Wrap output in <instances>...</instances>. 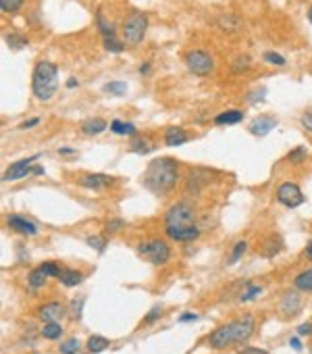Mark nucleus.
Wrapping results in <instances>:
<instances>
[{
	"instance_id": "nucleus-24",
	"label": "nucleus",
	"mask_w": 312,
	"mask_h": 354,
	"mask_svg": "<svg viewBox=\"0 0 312 354\" xmlns=\"http://www.w3.org/2000/svg\"><path fill=\"white\" fill-rule=\"evenodd\" d=\"M296 288L304 290V292H312V269L302 271V273L296 277Z\"/></svg>"
},
{
	"instance_id": "nucleus-51",
	"label": "nucleus",
	"mask_w": 312,
	"mask_h": 354,
	"mask_svg": "<svg viewBox=\"0 0 312 354\" xmlns=\"http://www.w3.org/2000/svg\"><path fill=\"white\" fill-rule=\"evenodd\" d=\"M306 256L312 261V242H310V244H308V248H306Z\"/></svg>"
},
{
	"instance_id": "nucleus-18",
	"label": "nucleus",
	"mask_w": 312,
	"mask_h": 354,
	"mask_svg": "<svg viewBox=\"0 0 312 354\" xmlns=\"http://www.w3.org/2000/svg\"><path fill=\"white\" fill-rule=\"evenodd\" d=\"M239 121H244V113L237 111V109L225 111V113L214 117V123L216 125H233V123H239Z\"/></svg>"
},
{
	"instance_id": "nucleus-34",
	"label": "nucleus",
	"mask_w": 312,
	"mask_h": 354,
	"mask_svg": "<svg viewBox=\"0 0 312 354\" xmlns=\"http://www.w3.org/2000/svg\"><path fill=\"white\" fill-rule=\"evenodd\" d=\"M246 248H248V244H246L244 240H241V242H237V244L233 246V252H231L229 263H231V265H233V263H237V261H239V256L246 252Z\"/></svg>"
},
{
	"instance_id": "nucleus-3",
	"label": "nucleus",
	"mask_w": 312,
	"mask_h": 354,
	"mask_svg": "<svg viewBox=\"0 0 312 354\" xmlns=\"http://www.w3.org/2000/svg\"><path fill=\"white\" fill-rule=\"evenodd\" d=\"M56 88H59V69L50 61H40L33 67V75H31L33 96L46 102L56 94Z\"/></svg>"
},
{
	"instance_id": "nucleus-35",
	"label": "nucleus",
	"mask_w": 312,
	"mask_h": 354,
	"mask_svg": "<svg viewBox=\"0 0 312 354\" xmlns=\"http://www.w3.org/2000/svg\"><path fill=\"white\" fill-rule=\"evenodd\" d=\"M306 157H308V150L304 146H300V148L292 150L290 155H287V159H290L292 163H302V161H306Z\"/></svg>"
},
{
	"instance_id": "nucleus-27",
	"label": "nucleus",
	"mask_w": 312,
	"mask_h": 354,
	"mask_svg": "<svg viewBox=\"0 0 312 354\" xmlns=\"http://www.w3.org/2000/svg\"><path fill=\"white\" fill-rule=\"evenodd\" d=\"M4 42L10 46V48H21V46H27V38L17 35V33H6L4 35Z\"/></svg>"
},
{
	"instance_id": "nucleus-42",
	"label": "nucleus",
	"mask_w": 312,
	"mask_h": 354,
	"mask_svg": "<svg viewBox=\"0 0 312 354\" xmlns=\"http://www.w3.org/2000/svg\"><path fill=\"white\" fill-rule=\"evenodd\" d=\"M123 225H125V221H123V219H112V221H108V225H106V227H108V231H119Z\"/></svg>"
},
{
	"instance_id": "nucleus-11",
	"label": "nucleus",
	"mask_w": 312,
	"mask_h": 354,
	"mask_svg": "<svg viewBox=\"0 0 312 354\" xmlns=\"http://www.w3.org/2000/svg\"><path fill=\"white\" fill-rule=\"evenodd\" d=\"M275 127H277V119H275V117H269V115H260L258 119H254V121L250 123V134H254V136L262 138V136L271 134Z\"/></svg>"
},
{
	"instance_id": "nucleus-44",
	"label": "nucleus",
	"mask_w": 312,
	"mask_h": 354,
	"mask_svg": "<svg viewBox=\"0 0 312 354\" xmlns=\"http://www.w3.org/2000/svg\"><path fill=\"white\" fill-rule=\"evenodd\" d=\"M40 123V119H38V117H33V119H27V121H23L19 127L21 129H29V127H33V125H38Z\"/></svg>"
},
{
	"instance_id": "nucleus-21",
	"label": "nucleus",
	"mask_w": 312,
	"mask_h": 354,
	"mask_svg": "<svg viewBox=\"0 0 312 354\" xmlns=\"http://www.w3.org/2000/svg\"><path fill=\"white\" fill-rule=\"evenodd\" d=\"M46 271L42 269V267H36L33 271H29V275H27V281H29V286L33 288V290H38V288H42L44 283H46Z\"/></svg>"
},
{
	"instance_id": "nucleus-32",
	"label": "nucleus",
	"mask_w": 312,
	"mask_h": 354,
	"mask_svg": "<svg viewBox=\"0 0 312 354\" xmlns=\"http://www.w3.org/2000/svg\"><path fill=\"white\" fill-rule=\"evenodd\" d=\"M129 148H131L133 152H140V155H146V152L150 150V146H148V142H146L144 138H135V140H131V144H129Z\"/></svg>"
},
{
	"instance_id": "nucleus-2",
	"label": "nucleus",
	"mask_w": 312,
	"mask_h": 354,
	"mask_svg": "<svg viewBox=\"0 0 312 354\" xmlns=\"http://www.w3.org/2000/svg\"><path fill=\"white\" fill-rule=\"evenodd\" d=\"M144 183L148 190H152L156 194L169 192L173 185L177 183V163L173 159H158L148 165Z\"/></svg>"
},
{
	"instance_id": "nucleus-38",
	"label": "nucleus",
	"mask_w": 312,
	"mask_h": 354,
	"mask_svg": "<svg viewBox=\"0 0 312 354\" xmlns=\"http://www.w3.org/2000/svg\"><path fill=\"white\" fill-rule=\"evenodd\" d=\"M84 302H86V298H84V296H79L77 300H73V302H71V315H73L75 319L82 317V306H84Z\"/></svg>"
},
{
	"instance_id": "nucleus-41",
	"label": "nucleus",
	"mask_w": 312,
	"mask_h": 354,
	"mask_svg": "<svg viewBox=\"0 0 312 354\" xmlns=\"http://www.w3.org/2000/svg\"><path fill=\"white\" fill-rule=\"evenodd\" d=\"M300 121H302V127H304V129L312 132V111H306V113L302 115V119H300Z\"/></svg>"
},
{
	"instance_id": "nucleus-23",
	"label": "nucleus",
	"mask_w": 312,
	"mask_h": 354,
	"mask_svg": "<svg viewBox=\"0 0 312 354\" xmlns=\"http://www.w3.org/2000/svg\"><path fill=\"white\" fill-rule=\"evenodd\" d=\"M96 23H98V29H100V33L104 35V38H114V27H112V23L104 19V15L100 13V10L96 13Z\"/></svg>"
},
{
	"instance_id": "nucleus-25",
	"label": "nucleus",
	"mask_w": 312,
	"mask_h": 354,
	"mask_svg": "<svg viewBox=\"0 0 312 354\" xmlns=\"http://www.w3.org/2000/svg\"><path fill=\"white\" fill-rule=\"evenodd\" d=\"M42 336L46 340H59L63 336V327L59 323H44L42 327Z\"/></svg>"
},
{
	"instance_id": "nucleus-19",
	"label": "nucleus",
	"mask_w": 312,
	"mask_h": 354,
	"mask_svg": "<svg viewBox=\"0 0 312 354\" xmlns=\"http://www.w3.org/2000/svg\"><path fill=\"white\" fill-rule=\"evenodd\" d=\"M61 283L63 286H67V288H75V286H79V283L84 281V275L79 273V271H75V269H63V273H61Z\"/></svg>"
},
{
	"instance_id": "nucleus-16",
	"label": "nucleus",
	"mask_w": 312,
	"mask_h": 354,
	"mask_svg": "<svg viewBox=\"0 0 312 354\" xmlns=\"http://www.w3.org/2000/svg\"><path fill=\"white\" fill-rule=\"evenodd\" d=\"M165 142L167 146H181L188 142V134L181 127H169L165 132Z\"/></svg>"
},
{
	"instance_id": "nucleus-14",
	"label": "nucleus",
	"mask_w": 312,
	"mask_h": 354,
	"mask_svg": "<svg viewBox=\"0 0 312 354\" xmlns=\"http://www.w3.org/2000/svg\"><path fill=\"white\" fill-rule=\"evenodd\" d=\"M110 181H112L110 175H104V173H88V175L79 177V183L88 187V190H100V187L108 185Z\"/></svg>"
},
{
	"instance_id": "nucleus-26",
	"label": "nucleus",
	"mask_w": 312,
	"mask_h": 354,
	"mask_svg": "<svg viewBox=\"0 0 312 354\" xmlns=\"http://www.w3.org/2000/svg\"><path fill=\"white\" fill-rule=\"evenodd\" d=\"M104 92L112 94V96H123V94L127 92V84L125 81H108V84L104 86Z\"/></svg>"
},
{
	"instance_id": "nucleus-48",
	"label": "nucleus",
	"mask_w": 312,
	"mask_h": 354,
	"mask_svg": "<svg viewBox=\"0 0 312 354\" xmlns=\"http://www.w3.org/2000/svg\"><path fill=\"white\" fill-rule=\"evenodd\" d=\"M140 73H142V75H148V73H150V65H148V63L140 67Z\"/></svg>"
},
{
	"instance_id": "nucleus-33",
	"label": "nucleus",
	"mask_w": 312,
	"mask_h": 354,
	"mask_svg": "<svg viewBox=\"0 0 312 354\" xmlns=\"http://www.w3.org/2000/svg\"><path fill=\"white\" fill-rule=\"evenodd\" d=\"M86 242H88V246L94 248V250L102 252L104 250V244H106V238H104V235H90Z\"/></svg>"
},
{
	"instance_id": "nucleus-31",
	"label": "nucleus",
	"mask_w": 312,
	"mask_h": 354,
	"mask_svg": "<svg viewBox=\"0 0 312 354\" xmlns=\"http://www.w3.org/2000/svg\"><path fill=\"white\" fill-rule=\"evenodd\" d=\"M79 352V342L73 338V340H67L61 344V354H77Z\"/></svg>"
},
{
	"instance_id": "nucleus-4",
	"label": "nucleus",
	"mask_w": 312,
	"mask_h": 354,
	"mask_svg": "<svg viewBox=\"0 0 312 354\" xmlns=\"http://www.w3.org/2000/svg\"><path fill=\"white\" fill-rule=\"evenodd\" d=\"M146 29H148V17L140 10H133V13L125 19L123 23V40L125 44L129 46H137L144 35H146Z\"/></svg>"
},
{
	"instance_id": "nucleus-50",
	"label": "nucleus",
	"mask_w": 312,
	"mask_h": 354,
	"mask_svg": "<svg viewBox=\"0 0 312 354\" xmlns=\"http://www.w3.org/2000/svg\"><path fill=\"white\" fill-rule=\"evenodd\" d=\"M67 88H77V79H69L67 81Z\"/></svg>"
},
{
	"instance_id": "nucleus-36",
	"label": "nucleus",
	"mask_w": 312,
	"mask_h": 354,
	"mask_svg": "<svg viewBox=\"0 0 312 354\" xmlns=\"http://www.w3.org/2000/svg\"><path fill=\"white\" fill-rule=\"evenodd\" d=\"M104 48H106V50H110V52H123L125 44L117 42L114 38H104Z\"/></svg>"
},
{
	"instance_id": "nucleus-45",
	"label": "nucleus",
	"mask_w": 312,
	"mask_h": 354,
	"mask_svg": "<svg viewBox=\"0 0 312 354\" xmlns=\"http://www.w3.org/2000/svg\"><path fill=\"white\" fill-rule=\"evenodd\" d=\"M198 319V315H194V313H183L179 317V323H186V321H196Z\"/></svg>"
},
{
	"instance_id": "nucleus-40",
	"label": "nucleus",
	"mask_w": 312,
	"mask_h": 354,
	"mask_svg": "<svg viewBox=\"0 0 312 354\" xmlns=\"http://www.w3.org/2000/svg\"><path fill=\"white\" fill-rule=\"evenodd\" d=\"M160 313H163V311H160V306H154V309L152 311H150L146 317H144V325H150V323H154L156 321V319L160 317Z\"/></svg>"
},
{
	"instance_id": "nucleus-15",
	"label": "nucleus",
	"mask_w": 312,
	"mask_h": 354,
	"mask_svg": "<svg viewBox=\"0 0 312 354\" xmlns=\"http://www.w3.org/2000/svg\"><path fill=\"white\" fill-rule=\"evenodd\" d=\"M6 223H8V227H13V229L19 231V233H25V235H36V233H38V227L33 225L31 221L23 219V217H19V215H8Z\"/></svg>"
},
{
	"instance_id": "nucleus-12",
	"label": "nucleus",
	"mask_w": 312,
	"mask_h": 354,
	"mask_svg": "<svg viewBox=\"0 0 312 354\" xmlns=\"http://www.w3.org/2000/svg\"><path fill=\"white\" fill-rule=\"evenodd\" d=\"M38 315H40V319L44 323H59L61 319L65 317V309H63L61 302H48V304L42 306Z\"/></svg>"
},
{
	"instance_id": "nucleus-22",
	"label": "nucleus",
	"mask_w": 312,
	"mask_h": 354,
	"mask_svg": "<svg viewBox=\"0 0 312 354\" xmlns=\"http://www.w3.org/2000/svg\"><path fill=\"white\" fill-rule=\"evenodd\" d=\"M106 348H108V340L104 336H90L88 338V350L92 354H98V352L106 350Z\"/></svg>"
},
{
	"instance_id": "nucleus-13",
	"label": "nucleus",
	"mask_w": 312,
	"mask_h": 354,
	"mask_svg": "<svg viewBox=\"0 0 312 354\" xmlns=\"http://www.w3.org/2000/svg\"><path fill=\"white\" fill-rule=\"evenodd\" d=\"M167 235L175 242H192L200 235V229L196 225H188V227H167Z\"/></svg>"
},
{
	"instance_id": "nucleus-1",
	"label": "nucleus",
	"mask_w": 312,
	"mask_h": 354,
	"mask_svg": "<svg viewBox=\"0 0 312 354\" xmlns=\"http://www.w3.org/2000/svg\"><path fill=\"white\" fill-rule=\"evenodd\" d=\"M252 334H254V317L241 315L235 321L216 327L214 332L208 336V344L216 350H221V348L233 346V344H244Z\"/></svg>"
},
{
	"instance_id": "nucleus-46",
	"label": "nucleus",
	"mask_w": 312,
	"mask_h": 354,
	"mask_svg": "<svg viewBox=\"0 0 312 354\" xmlns=\"http://www.w3.org/2000/svg\"><path fill=\"white\" fill-rule=\"evenodd\" d=\"M239 354H269V352H264L260 348H241Z\"/></svg>"
},
{
	"instance_id": "nucleus-37",
	"label": "nucleus",
	"mask_w": 312,
	"mask_h": 354,
	"mask_svg": "<svg viewBox=\"0 0 312 354\" xmlns=\"http://www.w3.org/2000/svg\"><path fill=\"white\" fill-rule=\"evenodd\" d=\"M42 269L46 271V275H48V277H61V273H63V269L59 265H54V263H44Z\"/></svg>"
},
{
	"instance_id": "nucleus-6",
	"label": "nucleus",
	"mask_w": 312,
	"mask_h": 354,
	"mask_svg": "<svg viewBox=\"0 0 312 354\" xmlns=\"http://www.w3.org/2000/svg\"><path fill=\"white\" fill-rule=\"evenodd\" d=\"M137 252H140L142 256H146L152 265H165L171 258V248L163 240H148V242L140 244Z\"/></svg>"
},
{
	"instance_id": "nucleus-52",
	"label": "nucleus",
	"mask_w": 312,
	"mask_h": 354,
	"mask_svg": "<svg viewBox=\"0 0 312 354\" xmlns=\"http://www.w3.org/2000/svg\"><path fill=\"white\" fill-rule=\"evenodd\" d=\"M308 21H310V23H312V6H310V8H308Z\"/></svg>"
},
{
	"instance_id": "nucleus-9",
	"label": "nucleus",
	"mask_w": 312,
	"mask_h": 354,
	"mask_svg": "<svg viewBox=\"0 0 312 354\" xmlns=\"http://www.w3.org/2000/svg\"><path fill=\"white\" fill-rule=\"evenodd\" d=\"M38 157H29V159H21L17 163H13L10 167L4 171V181H17V179H23V177H27L29 173H33V161Z\"/></svg>"
},
{
	"instance_id": "nucleus-17",
	"label": "nucleus",
	"mask_w": 312,
	"mask_h": 354,
	"mask_svg": "<svg viewBox=\"0 0 312 354\" xmlns=\"http://www.w3.org/2000/svg\"><path fill=\"white\" fill-rule=\"evenodd\" d=\"M106 127H108V123H106V121L100 119V117H94V119H88V121H84V125H82V132H84L86 136H98V134H102Z\"/></svg>"
},
{
	"instance_id": "nucleus-28",
	"label": "nucleus",
	"mask_w": 312,
	"mask_h": 354,
	"mask_svg": "<svg viewBox=\"0 0 312 354\" xmlns=\"http://www.w3.org/2000/svg\"><path fill=\"white\" fill-rule=\"evenodd\" d=\"M260 294H262V288H260V286H248L246 292L239 294V300H241V302H250V300H254V298H258Z\"/></svg>"
},
{
	"instance_id": "nucleus-5",
	"label": "nucleus",
	"mask_w": 312,
	"mask_h": 354,
	"mask_svg": "<svg viewBox=\"0 0 312 354\" xmlns=\"http://www.w3.org/2000/svg\"><path fill=\"white\" fill-rule=\"evenodd\" d=\"M194 219H196V210L190 202L173 204L165 215L167 227H188V225H194Z\"/></svg>"
},
{
	"instance_id": "nucleus-30",
	"label": "nucleus",
	"mask_w": 312,
	"mask_h": 354,
	"mask_svg": "<svg viewBox=\"0 0 312 354\" xmlns=\"http://www.w3.org/2000/svg\"><path fill=\"white\" fill-rule=\"evenodd\" d=\"M262 58H264V61H267L269 65H275V67H283V65H285V56H281L279 52H273V50L264 52Z\"/></svg>"
},
{
	"instance_id": "nucleus-7",
	"label": "nucleus",
	"mask_w": 312,
	"mask_h": 354,
	"mask_svg": "<svg viewBox=\"0 0 312 354\" xmlns=\"http://www.w3.org/2000/svg\"><path fill=\"white\" fill-rule=\"evenodd\" d=\"M186 65H188V69L192 71L194 75H208V73H212V69H214L212 56L208 54V52H204V50H192V52H188Z\"/></svg>"
},
{
	"instance_id": "nucleus-49",
	"label": "nucleus",
	"mask_w": 312,
	"mask_h": 354,
	"mask_svg": "<svg viewBox=\"0 0 312 354\" xmlns=\"http://www.w3.org/2000/svg\"><path fill=\"white\" fill-rule=\"evenodd\" d=\"M59 152H61V155H73L75 150H73V148H61Z\"/></svg>"
},
{
	"instance_id": "nucleus-39",
	"label": "nucleus",
	"mask_w": 312,
	"mask_h": 354,
	"mask_svg": "<svg viewBox=\"0 0 312 354\" xmlns=\"http://www.w3.org/2000/svg\"><path fill=\"white\" fill-rule=\"evenodd\" d=\"M248 67H250V58L248 56L235 58V63H233V71H235V73H239V71H246Z\"/></svg>"
},
{
	"instance_id": "nucleus-20",
	"label": "nucleus",
	"mask_w": 312,
	"mask_h": 354,
	"mask_svg": "<svg viewBox=\"0 0 312 354\" xmlns=\"http://www.w3.org/2000/svg\"><path fill=\"white\" fill-rule=\"evenodd\" d=\"M108 129H110L112 134H117V136H133V134L137 132L133 123H125V121H119V119L110 121Z\"/></svg>"
},
{
	"instance_id": "nucleus-29",
	"label": "nucleus",
	"mask_w": 312,
	"mask_h": 354,
	"mask_svg": "<svg viewBox=\"0 0 312 354\" xmlns=\"http://www.w3.org/2000/svg\"><path fill=\"white\" fill-rule=\"evenodd\" d=\"M21 4H23V0H0V10L2 13H17Z\"/></svg>"
},
{
	"instance_id": "nucleus-47",
	"label": "nucleus",
	"mask_w": 312,
	"mask_h": 354,
	"mask_svg": "<svg viewBox=\"0 0 312 354\" xmlns=\"http://www.w3.org/2000/svg\"><path fill=\"white\" fill-rule=\"evenodd\" d=\"M290 344H292V348H294V350H298V352L302 350V342H300L298 338H292V340H290Z\"/></svg>"
},
{
	"instance_id": "nucleus-43",
	"label": "nucleus",
	"mask_w": 312,
	"mask_h": 354,
	"mask_svg": "<svg viewBox=\"0 0 312 354\" xmlns=\"http://www.w3.org/2000/svg\"><path fill=\"white\" fill-rule=\"evenodd\" d=\"M298 334L300 336H312V323H304L298 327Z\"/></svg>"
},
{
	"instance_id": "nucleus-10",
	"label": "nucleus",
	"mask_w": 312,
	"mask_h": 354,
	"mask_svg": "<svg viewBox=\"0 0 312 354\" xmlns=\"http://www.w3.org/2000/svg\"><path fill=\"white\" fill-rule=\"evenodd\" d=\"M302 309V298H300V294L296 292H285L283 298L279 302V311L283 317H296Z\"/></svg>"
},
{
	"instance_id": "nucleus-8",
	"label": "nucleus",
	"mask_w": 312,
	"mask_h": 354,
	"mask_svg": "<svg viewBox=\"0 0 312 354\" xmlns=\"http://www.w3.org/2000/svg\"><path fill=\"white\" fill-rule=\"evenodd\" d=\"M277 200H279L281 204H285L287 208H296L304 202V194L296 183L285 181L277 187Z\"/></svg>"
}]
</instances>
